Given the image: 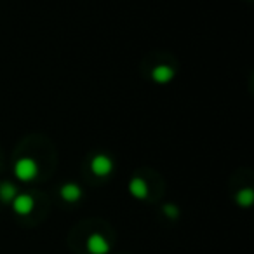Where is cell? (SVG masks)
Wrapping results in <instances>:
<instances>
[{
  "label": "cell",
  "mask_w": 254,
  "mask_h": 254,
  "mask_svg": "<svg viewBox=\"0 0 254 254\" xmlns=\"http://www.w3.org/2000/svg\"><path fill=\"white\" fill-rule=\"evenodd\" d=\"M80 195H82V191H80V188L77 187V185H64L63 188H61V197L64 198V200H68V202H75V200H78L80 198Z\"/></svg>",
  "instance_id": "obj_5"
},
{
  "label": "cell",
  "mask_w": 254,
  "mask_h": 254,
  "mask_svg": "<svg viewBox=\"0 0 254 254\" xmlns=\"http://www.w3.org/2000/svg\"><path fill=\"white\" fill-rule=\"evenodd\" d=\"M253 198H254L253 191H251L249 188H247V190L239 191V195H237V204H240V205H244V207H247V205L253 204Z\"/></svg>",
  "instance_id": "obj_9"
},
{
  "label": "cell",
  "mask_w": 254,
  "mask_h": 254,
  "mask_svg": "<svg viewBox=\"0 0 254 254\" xmlns=\"http://www.w3.org/2000/svg\"><path fill=\"white\" fill-rule=\"evenodd\" d=\"M16 197V188L9 183H2L0 185V198L4 202H9Z\"/></svg>",
  "instance_id": "obj_8"
},
{
  "label": "cell",
  "mask_w": 254,
  "mask_h": 254,
  "mask_svg": "<svg viewBox=\"0 0 254 254\" xmlns=\"http://www.w3.org/2000/svg\"><path fill=\"white\" fill-rule=\"evenodd\" d=\"M91 167H92V173L94 174H98V176H105V174H108L110 171H112V162H110L106 157L98 155L94 160H92Z\"/></svg>",
  "instance_id": "obj_4"
},
{
  "label": "cell",
  "mask_w": 254,
  "mask_h": 254,
  "mask_svg": "<svg viewBox=\"0 0 254 254\" xmlns=\"http://www.w3.org/2000/svg\"><path fill=\"white\" fill-rule=\"evenodd\" d=\"M129 190H131V193L134 195V197H138V198H145L146 193H148L146 183L143 180H139V178H134V180L131 181V185H129Z\"/></svg>",
  "instance_id": "obj_6"
},
{
  "label": "cell",
  "mask_w": 254,
  "mask_h": 254,
  "mask_svg": "<svg viewBox=\"0 0 254 254\" xmlns=\"http://www.w3.org/2000/svg\"><path fill=\"white\" fill-rule=\"evenodd\" d=\"M164 214H166L167 218H178V209H176V205L166 204V205H164Z\"/></svg>",
  "instance_id": "obj_10"
},
{
  "label": "cell",
  "mask_w": 254,
  "mask_h": 254,
  "mask_svg": "<svg viewBox=\"0 0 254 254\" xmlns=\"http://www.w3.org/2000/svg\"><path fill=\"white\" fill-rule=\"evenodd\" d=\"M16 176L23 181H30L37 176V164L32 159H21L16 164Z\"/></svg>",
  "instance_id": "obj_1"
},
{
  "label": "cell",
  "mask_w": 254,
  "mask_h": 254,
  "mask_svg": "<svg viewBox=\"0 0 254 254\" xmlns=\"http://www.w3.org/2000/svg\"><path fill=\"white\" fill-rule=\"evenodd\" d=\"M87 251L91 254H108L110 244L103 235H99V233H92V235L87 239Z\"/></svg>",
  "instance_id": "obj_2"
},
{
  "label": "cell",
  "mask_w": 254,
  "mask_h": 254,
  "mask_svg": "<svg viewBox=\"0 0 254 254\" xmlns=\"http://www.w3.org/2000/svg\"><path fill=\"white\" fill-rule=\"evenodd\" d=\"M153 78H155L157 82H160V84H164V82L171 80L173 78V70H171L169 66H157L155 70H153Z\"/></svg>",
  "instance_id": "obj_7"
},
{
  "label": "cell",
  "mask_w": 254,
  "mask_h": 254,
  "mask_svg": "<svg viewBox=\"0 0 254 254\" xmlns=\"http://www.w3.org/2000/svg\"><path fill=\"white\" fill-rule=\"evenodd\" d=\"M12 207L18 214L26 216L28 212H32L33 209V198L30 195H16L12 198Z\"/></svg>",
  "instance_id": "obj_3"
}]
</instances>
